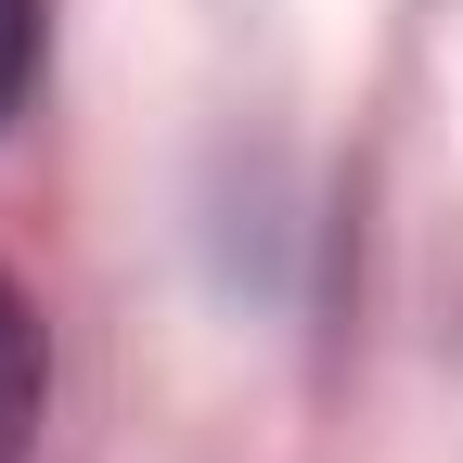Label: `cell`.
Here are the masks:
<instances>
[{"label": "cell", "mask_w": 463, "mask_h": 463, "mask_svg": "<svg viewBox=\"0 0 463 463\" xmlns=\"http://www.w3.org/2000/svg\"><path fill=\"white\" fill-rule=\"evenodd\" d=\"M39 386H52V361H39V322H26V297H14V283H0V463L39 438Z\"/></svg>", "instance_id": "1"}, {"label": "cell", "mask_w": 463, "mask_h": 463, "mask_svg": "<svg viewBox=\"0 0 463 463\" xmlns=\"http://www.w3.org/2000/svg\"><path fill=\"white\" fill-rule=\"evenodd\" d=\"M26 78H39V0H0V116L26 103Z\"/></svg>", "instance_id": "2"}]
</instances>
